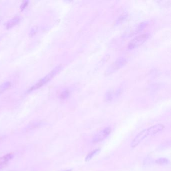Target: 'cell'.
Masks as SVG:
<instances>
[{"instance_id": "6da1fadb", "label": "cell", "mask_w": 171, "mask_h": 171, "mask_svg": "<svg viewBox=\"0 0 171 171\" xmlns=\"http://www.w3.org/2000/svg\"><path fill=\"white\" fill-rule=\"evenodd\" d=\"M62 69V66L61 65H58L56 67H55L53 70H51L50 72L47 74L46 76L42 78L37 83L34 84V86L28 89V92H31L35 90L36 89H39L40 87H42L43 86L47 84L48 82L53 78L56 74L60 72Z\"/></svg>"}, {"instance_id": "7a4b0ae2", "label": "cell", "mask_w": 171, "mask_h": 171, "mask_svg": "<svg viewBox=\"0 0 171 171\" xmlns=\"http://www.w3.org/2000/svg\"><path fill=\"white\" fill-rule=\"evenodd\" d=\"M150 36V35L149 33H145L135 37V38H133L128 44V49H133L135 48L140 46V45L143 44L145 41L147 40Z\"/></svg>"}, {"instance_id": "3957f363", "label": "cell", "mask_w": 171, "mask_h": 171, "mask_svg": "<svg viewBox=\"0 0 171 171\" xmlns=\"http://www.w3.org/2000/svg\"><path fill=\"white\" fill-rule=\"evenodd\" d=\"M127 62V60L126 58L123 57H120V58H118L115 62H113V63L108 68L105 72L106 75L108 76L115 72L117 70L121 68L124 65H125Z\"/></svg>"}, {"instance_id": "277c9868", "label": "cell", "mask_w": 171, "mask_h": 171, "mask_svg": "<svg viewBox=\"0 0 171 171\" xmlns=\"http://www.w3.org/2000/svg\"><path fill=\"white\" fill-rule=\"evenodd\" d=\"M150 135H151V134L149 128L142 130L135 136L133 140L132 141V143L130 144L131 147L133 148L136 147L142 142V140H144L145 138H147Z\"/></svg>"}, {"instance_id": "5b68a950", "label": "cell", "mask_w": 171, "mask_h": 171, "mask_svg": "<svg viewBox=\"0 0 171 171\" xmlns=\"http://www.w3.org/2000/svg\"><path fill=\"white\" fill-rule=\"evenodd\" d=\"M111 132V128L110 127L105 128L103 130H101L99 133H98V135H95V137L93 139V143H97L102 141L110 135Z\"/></svg>"}, {"instance_id": "8992f818", "label": "cell", "mask_w": 171, "mask_h": 171, "mask_svg": "<svg viewBox=\"0 0 171 171\" xmlns=\"http://www.w3.org/2000/svg\"><path fill=\"white\" fill-rule=\"evenodd\" d=\"M165 128V127L164 125L159 123V124H157V125H152L148 128L151 133V135H154L164 130Z\"/></svg>"}, {"instance_id": "52a82bcc", "label": "cell", "mask_w": 171, "mask_h": 171, "mask_svg": "<svg viewBox=\"0 0 171 171\" xmlns=\"http://www.w3.org/2000/svg\"><path fill=\"white\" fill-rule=\"evenodd\" d=\"M20 21V18L18 16L13 18V19H11L10 20L7 22V23L6 24V28L7 29H11L12 28L14 27V26H16V25L19 24Z\"/></svg>"}, {"instance_id": "ba28073f", "label": "cell", "mask_w": 171, "mask_h": 171, "mask_svg": "<svg viewBox=\"0 0 171 171\" xmlns=\"http://www.w3.org/2000/svg\"><path fill=\"white\" fill-rule=\"evenodd\" d=\"M13 157V154H8L0 157V166L4 167L8 162Z\"/></svg>"}, {"instance_id": "9c48e42d", "label": "cell", "mask_w": 171, "mask_h": 171, "mask_svg": "<svg viewBox=\"0 0 171 171\" xmlns=\"http://www.w3.org/2000/svg\"><path fill=\"white\" fill-rule=\"evenodd\" d=\"M12 86V83L10 81H6L4 82L3 83L0 85V95L9 89V88Z\"/></svg>"}, {"instance_id": "30bf717a", "label": "cell", "mask_w": 171, "mask_h": 171, "mask_svg": "<svg viewBox=\"0 0 171 171\" xmlns=\"http://www.w3.org/2000/svg\"><path fill=\"white\" fill-rule=\"evenodd\" d=\"M100 152V149L94 150L92 151L91 152H90V153L87 155V156L86 157V159H85V161H86V162H87L90 161L91 160L93 159V157L94 156L98 154Z\"/></svg>"}, {"instance_id": "8fae6325", "label": "cell", "mask_w": 171, "mask_h": 171, "mask_svg": "<svg viewBox=\"0 0 171 171\" xmlns=\"http://www.w3.org/2000/svg\"><path fill=\"white\" fill-rule=\"evenodd\" d=\"M147 22H144L140 23L138 26H137V27L135 28V30L132 32L133 33V35L135 34L140 32V31H142V30L145 27V26H147Z\"/></svg>"}, {"instance_id": "7c38bea8", "label": "cell", "mask_w": 171, "mask_h": 171, "mask_svg": "<svg viewBox=\"0 0 171 171\" xmlns=\"http://www.w3.org/2000/svg\"><path fill=\"white\" fill-rule=\"evenodd\" d=\"M113 95H114V93H113V90H111V89L108 90L106 92L105 96V100L107 101H111L113 99Z\"/></svg>"}, {"instance_id": "4fadbf2b", "label": "cell", "mask_w": 171, "mask_h": 171, "mask_svg": "<svg viewBox=\"0 0 171 171\" xmlns=\"http://www.w3.org/2000/svg\"><path fill=\"white\" fill-rule=\"evenodd\" d=\"M156 163L157 164L161 165H164L168 164L169 163V161L168 159L165 157H160L156 160Z\"/></svg>"}, {"instance_id": "5bb4252c", "label": "cell", "mask_w": 171, "mask_h": 171, "mask_svg": "<svg viewBox=\"0 0 171 171\" xmlns=\"http://www.w3.org/2000/svg\"><path fill=\"white\" fill-rule=\"evenodd\" d=\"M69 95H70V93H69L68 90L66 89V90L61 93L59 97H60V99L64 100V99H66L68 98L69 96Z\"/></svg>"}, {"instance_id": "9a60e30c", "label": "cell", "mask_w": 171, "mask_h": 171, "mask_svg": "<svg viewBox=\"0 0 171 171\" xmlns=\"http://www.w3.org/2000/svg\"><path fill=\"white\" fill-rule=\"evenodd\" d=\"M28 4H29V1H27L23 2L20 6V9L21 11H23L24 9H26V7H27Z\"/></svg>"}, {"instance_id": "2e32d148", "label": "cell", "mask_w": 171, "mask_h": 171, "mask_svg": "<svg viewBox=\"0 0 171 171\" xmlns=\"http://www.w3.org/2000/svg\"><path fill=\"white\" fill-rule=\"evenodd\" d=\"M72 169L67 170H65V171H72Z\"/></svg>"}, {"instance_id": "e0dca14e", "label": "cell", "mask_w": 171, "mask_h": 171, "mask_svg": "<svg viewBox=\"0 0 171 171\" xmlns=\"http://www.w3.org/2000/svg\"><path fill=\"white\" fill-rule=\"evenodd\" d=\"M3 168V167H2L1 166H0V169H2Z\"/></svg>"}, {"instance_id": "ac0fdd59", "label": "cell", "mask_w": 171, "mask_h": 171, "mask_svg": "<svg viewBox=\"0 0 171 171\" xmlns=\"http://www.w3.org/2000/svg\"><path fill=\"white\" fill-rule=\"evenodd\" d=\"M1 22V18L0 17V23Z\"/></svg>"}]
</instances>
